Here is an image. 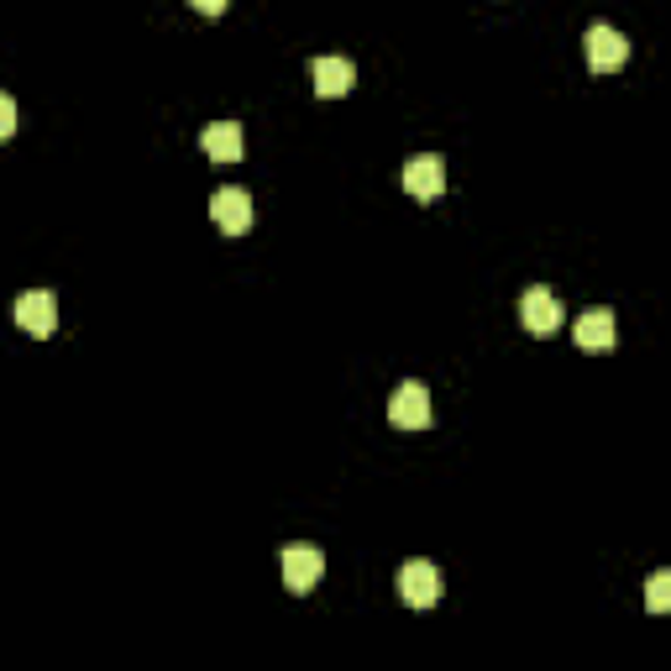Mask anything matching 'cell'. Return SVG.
I'll return each mask as SVG.
<instances>
[{
    "label": "cell",
    "mask_w": 671,
    "mask_h": 671,
    "mask_svg": "<svg viewBox=\"0 0 671 671\" xmlns=\"http://www.w3.org/2000/svg\"><path fill=\"white\" fill-rule=\"evenodd\" d=\"M316 95H326V100H336V95H347L357 84V69H352V59H316Z\"/></svg>",
    "instance_id": "obj_10"
},
{
    "label": "cell",
    "mask_w": 671,
    "mask_h": 671,
    "mask_svg": "<svg viewBox=\"0 0 671 671\" xmlns=\"http://www.w3.org/2000/svg\"><path fill=\"white\" fill-rule=\"evenodd\" d=\"M399 598L410 609H431L435 598H441V572H435L431 561H404L399 567Z\"/></svg>",
    "instance_id": "obj_3"
},
{
    "label": "cell",
    "mask_w": 671,
    "mask_h": 671,
    "mask_svg": "<svg viewBox=\"0 0 671 671\" xmlns=\"http://www.w3.org/2000/svg\"><path fill=\"white\" fill-rule=\"evenodd\" d=\"M667 603H671V572H655L651 582H646V609L667 613Z\"/></svg>",
    "instance_id": "obj_12"
},
{
    "label": "cell",
    "mask_w": 671,
    "mask_h": 671,
    "mask_svg": "<svg viewBox=\"0 0 671 671\" xmlns=\"http://www.w3.org/2000/svg\"><path fill=\"white\" fill-rule=\"evenodd\" d=\"M389 420L399 431H425L431 425V394L420 383H399L394 399H389Z\"/></svg>",
    "instance_id": "obj_5"
},
{
    "label": "cell",
    "mask_w": 671,
    "mask_h": 671,
    "mask_svg": "<svg viewBox=\"0 0 671 671\" xmlns=\"http://www.w3.org/2000/svg\"><path fill=\"white\" fill-rule=\"evenodd\" d=\"M210 216H216V226L226 237H241V231H252V195L237 189V184H226V189L210 195Z\"/></svg>",
    "instance_id": "obj_1"
},
{
    "label": "cell",
    "mask_w": 671,
    "mask_h": 671,
    "mask_svg": "<svg viewBox=\"0 0 671 671\" xmlns=\"http://www.w3.org/2000/svg\"><path fill=\"white\" fill-rule=\"evenodd\" d=\"M199 147H205L216 163H237L241 153H247L237 121H216V126H205V132H199Z\"/></svg>",
    "instance_id": "obj_9"
},
{
    "label": "cell",
    "mask_w": 671,
    "mask_h": 671,
    "mask_svg": "<svg viewBox=\"0 0 671 671\" xmlns=\"http://www.w3.org/2000/svg\"><path fill=\"white\" fill-rule=\"evenodd\" d=\"M11 132H17V100L0 95V142L11 137Z\"/></svg>",
    "instance_id": "obj_13"
},
{
    "label": "cell",
    "mask_w": 671,
    "mask_h": 671,
    "mask_svg": "<svg viewBox=\"0 0 671 671\" xmlns=\"http://www.w3.org/2000/svg\"><path fill=\"white\" fill-rule=\"evenodd\" d=\"M320 572H326V556L316 546H283V582L295 592H310L320 582Z\"/></svg>",
    "instance_id": "obj_8"
},
{
    "label": "cell",
    "mask_w": 671,
    "mask_h": 671,
    "mask_svg": "<svg viewBox=\"0 0 671 671\" xmlns=\"http://www.w3.org/2000/svg\"><path fill=\"white\" fill-rule=\"evenodd\" d=\"M519 320H525L530 336H551L556 326H561V299H556L546 283H535V289H525V299H519Z\"/></svg>",
    "instance_id": "obj_4"
},
{
    "label": "cell",
    "mask_w": 671,
    "mask_h": 671,
    "mask_svg": "<svg viewBox=\"0 0 671 671\" xmlns=\"http://www.w3.org/2000/svg\"><path fill=\"white\" fill-rule=\"evenodd\" d=\"M624 63H630V42L619 38L609 21L588 27V69L592 74H613V69H624Z\"/></svg>",
    "instance_id": "obj_2"
},
{
    "label": "cell",
    "mask_w": 671,
    "mask_h": 671,
    "mask_svg": "<svg viewBox=\"0 0 671 671\" xmlns=\"http://www.w3.org/2000/svg\"><path fill=\"white\" fill-rule=\"evenodd\" d=\"M189 6H195V11H205V17H220V11H226V0H189Z\"/></svg>",
    "instance_id": "obj_14"
},
{
    "label": "cell",
    "mask_w": 671,
    "mask_h": 671,
    "mask_svg": "<svg viewBox=\"0 0 671 671\" xmlns=\"http://www.w3.org/2000/svg\"><path fill=\"white\" fill-rule=\"evenodd\" d=\"M577 347L582 352H609L613 347V310H588L577 320Z\"/></svg>",
    "instance_id": "obj_11"
},
{
    "label": "cell",
    "mask_w": 671,
    "mask_h": 671,
    "mask_svg": "<svg viewBox=\"0 0 671 671\" xmlns=\"http://www.w3.org/2000/svg\"><path fill=\"white\" fill-rule=\"evenodd\" d=\"M17 326L27 336H53V326H59V299L48 295V289H27L17 299Z\"/></svg>",
    "instance_id": "obj_6"
},
{
    "label": "cell",
    "mask_w": 671,
    "mask_h": 671,
    "mask_svg": "<svg viewBox=\"0 0 671 671\" xmlns=\"http://www.w3.org/2000/svg\"><path fill=\"white\" fill-rule=\"evenodd\" d=\"M404 189L415 199H435L446 189V163L435 158V153H415V158L404 163Z\"/></svg>",
    "instance_id": "obj_7"
}]
</instances>
